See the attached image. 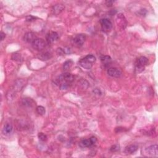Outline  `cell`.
<instances>
[{
    "label": "cell",
    "mask_w": 158,
    "mask_h": 158,
    "mask_svg": "<svg viewBox=\"0 0 158 158\" xmlns=\"http://www.w3.org/2000/svg\"><path fill=\"white\" fill-rule=\"evenodd\" d=\"M74 79L75 77L71 73L65 72L58 76L55 79L54 82L61 90H67L74 81Z\"/></svg>",
    "instance_id": "1"
},
{
    "label": "cell",
    "mask_w": 158,
    "mask_h": 158,
    "mask_svg": "<svg viewBox=\"0 0 158 158\" xmlns=\"http://www.w3.org/2000/svg\"><path fill=\"white\" fill-rule=\"evenodd\" d=\"M96 61V58L93 54H89L85 58L81 59L79 62V65L84 69H90Z\"/></svg>",
    "instance_id": "2"
},
{
    "label": "cell",
    "mask_w": 158,
    "mask_h": 158,
    "mask_svg": "<svg viewBox=\"0 0 158 158\" xmlns=\"http://www.w3.org/2000/svg\"><path fill=\"white\" fill-rule=\"evenodd\" d=\"M149 61L148 59L145 57L141 56L137 59L135 63V72L137 73H139L144 71L146 66L148 64Z\"/></svg>",
    "instance_id": "3"
},
{
    "label": "cell",
    "mask_w": 158,
    "mask_h": 158,
    "mask_svg": "<svg viewBox=\"0 0 158 158\" xmlns=\"http://www.w3.org/2000/svg\"><path fill=\"white\" fill-rule=\"evenodd\" d=\"M86 40V35L85 34L76 35L72 39L73 45L77 47H81Z\"/></svg>",
    "instance_id": "4"
},
{
    "label": "cell",
    "mask_w": 158,
    "mask_h": 158,
    "mask_svg": "<svg viewBox=\"0 0 158 158\" xmlns=\"http://www.w3.org/2000/svg\"><path fill=\"white\" fill-rule=\"evenodd\" d=\"M33 48L37 51L43 50L46 46V42L42 38H36L32 43Z\"/></svg>",
    "instance_id": "5"
},
{
    "label": "cell",
    "mask_w": 158,
    "mask_h": 158,
    "mask_svg": "<svg viewBox=\"0 0 158 158\" xmlns=\"http://www.w3.org/2000/svg\"><path fill=\"white\" fill-rule=\"evenodd\" d=\"M101 28L103 32L108 33L112 30V24L111 21L108 19H102L100 20Z\"/></svg>",
    "instance_id": "6"
},
{
    "label": "cell",
    "mask_w": 158,
    "mask_h": 158,
    "mask_svg": "<svg viewBox=\"0 0 158 158\" xmlns=\"http://www.w3.org/2000/svg\"><path fill=\"white\" fill-rule=\"evenodd\" d=\"M97 141V138L95 137H92L90 138L89 139H83V140H82V141L80 142V145H81L82 147H84V148H89V147L94 145Z\"/></svg>",
    "instance_id": "7"
},
{
    "label": "cell",
    "mask_w": 158,
    "mask_h": 158,
    "mask_svg": "<svg viewBox=\"0 0 158 158\" xmlns=\"http://www.w3.org/2000/svg\"><path fill=\"white\" fill-rule=\"evenodd\" d=\"M59 39V35L56 32H50L46 35V43L48 44L53 43V42L57 41Z\"/></svg>",
    "instance_id": "8"
},
{
    "label": "cell",
    "mask_w": 158,
    "mask_h": 158,
    "mask_svg": "<svg viewBox=\"0 0 158 158\" xmlns=\"http://www.w3.org/2000/svg\"><path fill=\"white\" fill-rule=\"evenodd\" d=\"M108 73L109 76L114 78H119L122 75V72L120 69L116 67L109 68L108 70Z\"/></svg>",
    "instance_id": "9"
},
{
    "label": "cell",
    "mask_w": 158,
    "mask_h": 158,
    "mask_svg": "<svg viewBox=\"0 0 158 158\" xmlns=\"http://www.w3.org/2000/svg\"><path fill=\"white\" fill-rule=\"evenodd\" d=\"M37 38L36 34L33 32H27L25 34L24 36L23 39L25 42L29 43H32Z\"/></svg>",
    "instance_id": "10"
},
{
    "label": "cell",
    "mask_w": 158,
    "mask_h": 158,
    "mask_svg": "<svg viewBox=\"0 0 158 158\" xmlns=\"http://www.w3.org/2000/svg\"><path fill=\"white\" fill-rule=\"evenodd\" d=\"M138 149V146L137 144H132L126 146L124 152L127 154H132L135 153Z\"/></svg>",
    "instance_id": "11"
},
{
    "label": "cell",
    "mask_w": 158,
    "mask_h": 158,
    "mask_svg": "<svg viewBox=\"0 0 158 158\" xmlns=\"http://www.w3.org/2000/svg\"><path fill=\"white\" fill-rule=\"evenodd\" d=\"M146 151L149 155L151 156H157L158 151H157V145H154L148 147L146 149Z\"/></svg>",
    "instance_id": "12"
},
{
    "label": "cell",
    "mask_w": 158,
    "mask_h": 158,
    "mask_svg": "<svg viewBox=\"0 0 158 158\" xmlns=\"http://www.w3.org/2000/svg\"><path fill=\"white\" fill-rule=\"evenodd\" d=\"M38 59L42 61H48L52 58V54L49 51H45L38 54Z\"/></svg>",
    "instance_id": "13"
},
{
    "label": "cell",
    "mask_w": 158,
    "mask_h": 158,
    "mask_svg": "<svg viewBox=\"0 0 158 158\" xmlns=\"http://www.w3.org/2000/svg\"><path fill=\"white\" fill-rule=\"evenodd\" d=\"M22 104L24 106H26V107H30L32 108L33 106L34 105L35 102L32 98H25L22 100Z\"/></svg>",
    "instance_id": "14"
},
{
    "label": "cell",
    "mask_w": 158,
    "mask_h": 158,
    "mask_svg": "<svg viewBox=\"0 0 158 158\" xmlns=\"http://www.w3.org/2000/svg\"><path fill=\"white\" fill-rule=\"evenodd\" d=\"M101 61L102 62V64L106 67V66H109L111 64L112 59L109 56H102L101 57Z\"/></svg>",
    "instance_id": "15"
},
{
    "label": "cell",
    "mask_w": 158,
    "mask_h": 158,
    "mask_svg": "<svg viewBox=\"0 0 158 158\" xmlns=\"http://www.w3.org/2000/svg\"><path fill=\"white\" fill-rule=\"evenodd\" d=\"M13 127L12 126L11 124H6L4 128H3V134L5 135H9L13 132Z\"/></svg>",
    "instance_id": "16"
},
{
    "label": "cell",
    "mask_w": 158,
    "mask_h": 158,
    "mask_svg": "<svg viewBox=\"0 0 158 158\" xmlns=\"http://www.w3.org/2000/svg\"><path fill=\"white\" fill-rule=\"evenodd\" d=\"M64 9V7L61 5H55L53 7V11L54 14H58L59 13H60L62 11V10Z\"/></svg>",
    "instance_id": "17"
},
{
    "label": "cell",
    "mask_w": 158,
    "mask_h": 158,
    "mask_svg": "<svg viewBox=\"0 0 158 158\" xmlns=\"http://www.w3.org/2000/svg\"><path fill=\"white\" fill-rule=\"evenodd\" d=\"M73 65V61L72 60H68L65 61L63 65V69L64 71H67L72 67Z\"/></svg>",
    "instance_id": "18"
},
{
    "label": "cell",
    "mask_w": 158,
    "mask_h": 158,
    "mask_svg": "<svg viewBox=\"0 0 158 158\" xmlns=\"http://www.w3.org/2000/svg\"><path fill=\"white\" fill-rule=\"evenodd\" d=\"M36 112H37L39 115H41V116L44 115L46 112L45 108L42 106H38V107L36 109Z\"/></svg>",
    "instance_id": "19"
},
{
    "label": "cell",
    "mask_w": 158,
    "mask_h": 158,
    "mask_svg": "<svg viewBox=\"0 0 158 158\" xmlns=\"http://www.w3.org/2000/svg\"><path fill=\"white\" fill-rule=\"evenodd\" d=\"M38 137L40 140L42 141H46L47 140V136L43 133H39L38 135Z\"/></svg>",
    "instance_id": "20"
},
{
    "label": "cell",
    "mask_w": 158,
    "mask_h": 158,
    "mask_svg": "<svg viewBox=\"0 0 158 158\" xmlns=\"http://www.w3.org/2000/svg\"><path fill=\"white\" fill-rule=\"evenodd\" d=\"M120 149V146L118 145H114L111 147L110 148V151L112 152H116L117 151H119Z\"/></svg>",
    "instance_id": "21"
},
{
    "label": "cell",
    "mask_w": 158,
    "mask_h": 158,
    "mask_svg": "<svg viewBox=\"0 0 158 158\" xmlns=\"http://www.w3.org/2000/svg\"><path fill=\"white\" fill-rule=\"evenodd\" d=\"M36 19V17H34V16L30 15V16L26 17V21H27V22H32V21H34V20H35Z\"/></svg>",
    "instance_id": "22"
},
{
    "label": "cell",
    "mask_w": 158,
    "mask_h": 158,
    "mask_svg": "<svg viewBox=\"0 0 158 158\" xmlns=\"http://www.w3.org/2000/svg\"><path fill=\"white\" fill-rule=\"evenodd\" d=\"M57 53L58 54H60V55H62V54H63L65 52H64V50H62L61 48H58L57 50Z\"/></svg>",
    "instance_id": "23"
},
{
    "label": "cell",
    "mask_w": 158,
    "mask_h": 158,
    "mask_svg": "<svg viewBox=\"0 0 158 158\" xmlns=\"http://www.w3.org/2000/svg\"><path fill=\"white\" fill-rule=\"evenodd\" d=\"M114 3V1H106V5H107L108 6H112V5H113V3Z\"/></svg>",
    "instance_id": "24"
},
{
    "label": "cell",
    "mask_w": 158,
    "mask_h": 158,
    "mask_svg": "<svg viewBox=\"0 0 158 158\" xmlns=\"http://www.w3.org/2000/svg\"><path fill=\"white\" fill-rule=\"evenodd\" d=\"M5 37H6V34L4 32H1V41H3V40L5 38Z\"/></svg>",
    "instance_id": "25"
}]
</instances>
